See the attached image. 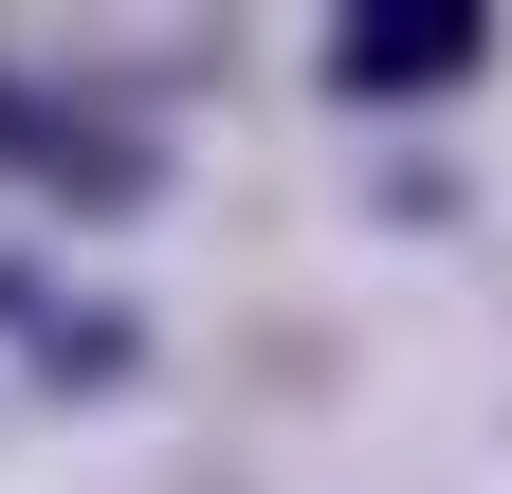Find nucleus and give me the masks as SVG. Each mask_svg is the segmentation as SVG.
Here are the masks:
<instances>
[{"label": "nucleus", "instance_id": "obj_1", "mask_svg": "<svg viewBox=\"0 0 512 494\" xmlns=\"http://www.w3.org/2000/svg\"><path fill=\"white\" fill-rule=\"evenodd\" d=\"M476 55H494L476 0H366V19L330 37V92H458Z\"/></svg>", "mask_w": 512, "mask_h": 494}]
</instances>
